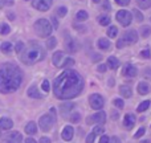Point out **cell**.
I'll return each mask as SVG.
<instances>
[{"instance_id":"obj_1","label":"cell","mask_w":151,"mask_h":143,"mask_svg":"<svg viewBox=\"0 0 151 143\" xmlns=\"http://www.w3.org/2000/svg\"><path fill=\"white\" fill-rule=\"evenodd\" d=\"M83 90V78L76 70L66 69L53 82L55 96L60 99H70Z\"/></svg>"},{"instance_id":"obj_2","label":"cell","mask_w":151,"mask_h":143,"mask_svg":"<svg viewBox=\"0 0 151 143\" xmlns=\"http://www.w3.org/2000/svg\"><path fill=\"white\" fill-rule=\"evenodd\" d=\"M23 82V73L16 65L4 64L0 68V93H13Z\"/></svg>"},{"instance_id":"obj_3","label":"cell","mask_w":151,"mask_h":143,"mask_svg":"<svg viewBox=\"0 0 151 143\" xmlns=\"http://www.w3.org/2000/svg\"><path fill=\"white\" fill-rule=\"evenodd\" d=\"M44 57H45V50L40 45H31L29 48L24 49L20 56L21 61L25 65H33V64L41 61Z\"/></svg>"},{"instance_id":"obj_4","label":"cell","mask_w":151,"mask_h":143,"mask_svg":"<svg viewBox=\"0 0 151 143\" xmlns=\"http://www.w3.org/2000/svg\"><path fill=\"white\" fill-rule=\"evenodd\" d=\"M35 31H36V33L40 37H48V36H50L53 29H52L49 20H47V19H39L35 23Z\"/></svg>"},{"instance_id":"obj_5","label":"cell","mask_w":151,"mask_h":143,"mask_svg":"<svg viewBox=\"0 0 151 143\" xmlns=\"http://www.w3.org/2000/svg\"><path fill=\"white\" fill-rule=\"evenodd\" d=\"M56 122V110L55 109H50V114H45L40 118L39 121V125H40V129L42 131H49L52 129V126L55 125Z\"/></svg>"},{"instance_id":"obj_6","label":"cell","mask_w":151,"mask_h":143,"mask_svg":"<svg viewBox=\"0 0 151 143\" xmlns=\"http://www.w3.org/2000/svg\"><path fill=\"white\" fill-rule=\"evenodd\" d=\"M137 41H138V33H137V31L131 29V31L125 32V34L121 37V40H118L117 48L121 49V48L126 47V45H129V44H135Z\"/></svg>"},{"instance_id":"obj_7","label":"cell","mask_w":151,"mask_h":143,"mask_svg":"<svg viewBox=\"0 0 151 143\" xmlns=\"http://www.w3.org/2000/svg\"><path fill=\"white\" fill-rule=\"evenodd\" d=\"M74 64V60L73 58H69V57H65L64 52L58 50L53 55V65L55 66H58V68H66V66H72Z\"/></svg>"},{"instance_id":"obj_8","label":"cell","mask_w":151,"mask_h":143,"mask_svg":"<svg viewBox=\"0 0 151 143\" xmlns=\"http://www.w3.org/2000/svg\"><path fill=\"white\" fill-rule=\"evenodd\" d=\"M117 20L119 21V24H122V27H127L131 24L133 16H131V13L127 12V11L121 9L117 12Z\"/></svg>"},{"instance_id":"obj_9","label":"cell","mask_w":151,"mask_h":143,"mask_svg":"<svg viewBox=\"0 0 151 143\" xmlns=\"http://www.w3.org/2000/svg\"><path fill=\"white\" fill-rule=\"evenodd\" d=\"M106 121V114L104 111H98L96 114H93L91 117L86 118V123L88 125H93V123H98V125H104Z\"/></svg>"},{"instance_id":"obj_10","label":"cell","mask_w":151,"mask_h":143,"mask_svg":"<svg viewBox=\"0 0 151 143\" xmlns=\"http://www.w3.org/2000/svg\"><path fill=\"white\" fill-rule=\"evenodd\" d=\"M89 102H90L91 109H94V110L102 109V107H104V105H105L104 98H102L99 94H91L90 98H89Z\"/></svg>"},{"instance_id":"obj_11","label":"cell","mask_w":151,"mask_h":143,"mask_svg":"<svg viewBox=\"0 0 151 143\" xmlns=\"http://www.w3.org/2000/svg\"><path fill=\"white\" fill-rule=\"evenodd\" d=\"M52 4H53V0H33V1H32L33 8L41 11V12L48 11L50 7H52Z\"/></svg>"},{"instance_id":"obj_12","label":"cell","mask_w":151,"mask_h":143,"mask_svg":"<svg viewBox=\"0 0 151 143\" xmlns=\"http://www.w3.org/2000/svg\"><path fill=\"white\" fill-rule=\"evenodd\" d=\"M135 115L131 114V113H129V114L125 115V119H123V126H125V129H127V130H130V129L134 127V125H135Z\"/></svg>"},{"instance_id":"obj_13","label":"cell","mask_w":151,"mask_h":143,"mask_svg":"<svg viewBox=\"0 0 151 143\" xmlns=\"http://www.w3.org/2000/svg\"><path fill=\"white\" fill-rule=\"evenodd\" d=\"M138 74V70H137L135 66L130 65V64H127V65L125 66V68L122 69V75H125V77H135V75Z\"/></svg>"},{"instance_id":"obj_14","label":"cell","mask_w":151,"mask_h":143,"mask_svg":"<svg viewBox=\"0 0 151 143\" xmlns=\"http://www.w3.org/2000/svg\"><path fill=\"white\" fill-rule=\"evenodd\" d=\"M73 135H74V130L72 126H65L61 133V137H63L64 141H72L73 139Z\"/></svg>"},{"instance_id":"obj_15","label":"cell","mask_w":151,"mask_h":143,"mask_svg":"<svg viewBox=\"0 0 151 143\" xmlns=\"http://www.w3.org/2000/svg\"><path fill=\"white\" fill-rule=\"evenodd\" d=\"M64 45H65L66 52H70V53L77 52V45H76L74 40L72 39V37H66V39H65V42H64Z\"/></svg>"},{"instance_id":"obj_16","label":"cell","mask_w":151,"mask_h":143,"mask_svg":"<svg viewBox=\"0 0 151 143\" xmlns=\"http://www.w3.org/2000/svg\"><path fill=\"white\" fill-rule=\"evenodd\" d=\"M23 141V138H21V134L17 133V131H15V133H11L9 135H8L7 141L5 143H21Z\"/></svg>"},{"instance_id":"obj_17","label":"cell","mask_w":151,"mask_h":143,"mask_svg":"<svg viewBox=\"0 0 151 143\" xmlns=\"http://www.w3.org/2000/svg\"><path fill=\"white\" fill-rule=\"evenodd\" d=\"M12 126L13 122L9 118H1L0 119V130H9V129H12Z\"/></svg>"},{"instance_id":"obj_18","label":"cell","mask_w":151,"mask_h":143,"mask_svg":"<svg viewBox=\"0 0 151 143\" xmlns=\"http://www.w3.org/2000/svg\"><path fill=\"white\" fill-rule=\"evenodd\" d=\"M27 93H28V96L31 97V98H42V94L40 93L39 89H37L36 86H31Z\"/></svg>"},{"instance_id":"obj_19","label":"cell","mask_w":151,"mask_h":143,"mask_svg":"<svg viewBox=\"0 0 151 143\" xmlns=\"http://www.w3.org/2000/svg\"><path fill=\"white\" fill-rule=\"evenodd\" d=\"M107 66H109L111 70H115V69H118V66H119V61H118V58L114 57V56L109 57V58H107Z\"/></svg>"},{"instance_id":"obj_20","label":"cell","mask_w":151,"mask_h":143,"mask_svg":"<svg viewBox=\"0 0 151 143\" xmlns=\"http://www.w3.org/2000/svg\"><path fill=\"white\" fill-rule=\"evenodd\" d=\"M119 93L122 94V97H125V98H130L131 96H133V91H131L130 86L127 85H122L119 88Z\"/></svg>"},{"instance_id":"obj_21","label":"cell","mask_w":151,"mask_h":143,"mask_svg":"<svg viewBox=\"0 0 151 143\" xmlns=\"http://www.w3.org/2000/svg\"><path fill=\"white\" fill-rule=\"evenodd\" d=\"M149 91H150V88H149V85H147V82H139L138 83V93L139 94H142V96H146V94H149Z\"/></svg>"},{"instance_id":"obj_22","label":"cell","mask_w":151,"mask_h":143,"mask_svg":"<svg viewBox=\"0 0 151 143\" xmlns=\"http://www.w3.org/2000/svg\"><path fill=\"white\" fill-rule=\"evenodd\" d=\"M25 133L29 134V135H33V134L37 133V125L35 122H28L25 126Z\"/></svg>"},{"instance_id":"obj_23","label":"cell","mask_w":151,"mask_h":143,"mask_svg":"<svg viewBox=\"0 0 151 143\" xmlns=\"http://www.w3.org/2000/svg\"><path fill=\"white\" fill-rule=\"evenodd\" d=\"M73 107H74V103H63V105L60 106V110H61V113H63L64 117H66L68 111H70Z\"/></svg>"},{"instance_id":"obj_24","label":"cell","mask_w":151,"mask_h":143,"mask_svg":"<svg viewBox=\"0 0 151 143\" xmlns=\"http://www.w3.org/2000/svg\"><path fill=\"white\" fill-rule=\"evenodd\" d=\"M1 50L4 55H9V53L12 52V44H11L9 41H4L1 44Z\"/></svg>"},{"instance_id":"obj_25","label":"cell","mask_w":151,"mask_h":143,"mask_svg":"<svg viewBox=\"0 0 151 143\" xmlns=\"http://www.w3.org/2000/svg\"><path fill=\"white\" fill-rule=\"evenodd\" d=\"M98 48L99 49H109L110 48V41L106 39H99L98 40Z\"/></svg>"},{"instance_id":"obj_26","label":"cell","mask_w":151,"mask_h":143,"mask_svg":"<svg viewBox=\"0 0 151 143\" xmlns=\"http://www.w3.org/2000/svg\"><path fill=\"white\" fill-rule=\"evenodd\" d=\"M135 1H137V4L141 8H143V9H147V8L151 7V0H135Z\"/></svg>"},{"instance_id":"obj_27","label":"cell","mask_w":151,"mask_h":143,"mask_svg":"<svg viewBox=\"0 0 151 143\" xmlns=\"http://www.w3.org/2000/svg\"><path fill=\"white\" fill-rule=\"evenodd\" d=\"M98 23L101 24V25H109L110 24V17L106 15H101L98 16Z\"/></svg>"},{"instance_id":"obj_28","label":"cell","mask_w":151,"mask_h":143,"mask_svg":"<svg viewBox=\"0 0 151 143\" xmlns=\"http://www.w3.org/2000/svg\"><path fill=\"white\" fill-rule=\"evenodd\" d=\"M151 34V27L149 25H143L141 28V36L142 37H149Z\"/></svg>"},{"instance_id":"obj_29","label":"cell","mask_w":151,"mask_h":143,"mask_svg":"<svg viewBox=\"0 0 151 143\" xmlns=\"http://www.w3.org/2000/svg\"><path fill=\"white\" fill-rule=\"evenodd\" d=\"M88 17H89L88 12H85V11H78L77 15H76V19H77L78 21H85Z\"/></svg>"},{"instance_id":"obj_30","label":"cell","mask_w":151,"mask_h":143,"mask_svg":"<svg viewBox=\"0 0 151 143\" xmlns=\"http://www.w3.org/2000/svg\"><path fill=\"white\" fill-rule=\"evenodd\" d=\"M56 44H57V39H56V37H49L47 41V48L50 50L56 47Z\"/></svg>"},{"instance_id":"obj_31","label":"cell","mask_w":151,"mask_h":143,"mask_svg":"<svg viewBox=\"0 0 151 143\" xmlns=\"http://www.w3.org/2000/svg\"><path fill=\"white\" fill-rule=\"evenodd\" d=\"M9 32H11V27L8 24L5 23L0 24V34H8Z\"/></svg>"},{"instance_id":"obj_32","label":"cell","mask_w":151,"mask_h":143,"mask_svg":"<svg viewBox=\"0 0 151 143\" xmlns=\"http://www.w3.org/2000/svg\"><path fill=\"white\" fill-rule=\"evenodd\" d=\"M150 107V101H143V102H141V105L138 106V111L139 113H142V111H145V110H147Z\"/></svg>"},{"instance_id":"obj_33","label":"cell","mask_w":151,"mask_h":143,"mask_svg":"<svg viewBox=\"0 0 151 143\" xmlns=\"http://www.w3.org/2000/svg\"><path fill=\"white\" fill-rule=\"evenodd\" d=\"M117 33H118V28L117 27H114V25L110 27V28L107 29V36L109 37H115L117 36Z\"/></svg>"},{"instance_id":"obj_34","label":"cell","mask_w":151,"mask_h":143,"mask_svg":"<svg viewBox=\"0 0 151 143\" xmlns=\"http://www.w3.org/2000/svg\"><path fill=\"white\" fill-rule=\"evenodd\" d=\"M80 119H81V114H80V113H73V114L70 115V122L77 123V122H80Z\"/></svg>"},{"instance_id":"obj_35","label":"cell","mask_w":151,"mask_h":143,"mask_svg":"<svg viewBox=\"0 0 151 143\" xmlns=\"http://www.w3.org/2000/svg\"><path fill=\"white\" fill-rule=\"evenodd\" d=\"M66 12H68V9H66V7H64V5L57 8V15L61 16V17H64V16L66 15Z\"/></svg>"},{"instance_id":"obj_36","label":"cell","mask_w":151,"mask_h":143,"mask_svg":"<svg viewBox=\"0 0 151 143\" xmlns=\"http://www.w3.org/2000/svg\"><path fill=\"white\" fill-rule=\"evenodd\" d=\"M11 5H13V0H0V8L11 7Z\"/></svg>"},{"instance_id":"obj_37","label":"cell","mask_w":151,"mask_h":143,"mask_svg":"<svg viewBox=\"0 0 151 143\" xmlns=\"http://www.w3.org/2000/svg\"><path fill=\"white\" fill-rule=\"evenodd\" d=\"M113 103H114V106H117L118 109H122L123 106H125V102L122 101V99L121 98H117V99H114V101H113Z\"/></svg>"},{"instance_id":"obj_38","label":"cell","mask_w":151,"mask_h":143,"mask_svg":"<svg viewBox=\"0 0 151 143\" xmlns=\"http://www.w3.org/2000/svg\"><path fill=\"white\" fill-rule=\"evenodd\" d=\"M24 47H25V45H24V42H21V41H19L17 44H16V47H15V50L17 53H21L24 50Z\"/></svg>"},{"instance_id":"obj_39","label":"cell","mask_w":151,"mask_h":143,"mask_svg":"<svg viewBox=\"0 0 151 143\" xmlns=\"http://www.w3.org/2000/svg\"><path fill=\"white\" fill-rule=\"evenodd\" d=\"M133 13H134V15H135V19H137V21H139V23H141V21L143 20V15H142V13L139 12L138 9H134V11H133Z\"/></svg>"},{"instance_id":"obj_40","label":"cell","mask_w":151,"mask_h":143,"mask_svg":"<svg viewBox=\"0 0 151 143\" xmlns=\"http://www.w3.org/2000/svg\"><path fill=\"white\" fill-rule=\"evenodd\" d=\"M41 88H42V90H44V91H49V89H50L49 81H48V80H44V81H42V83H41Z\"/></svg>"},{"instance_id":"obj_41","label":"cell","mask_w":151,"mask_h":143,"mask_svg":"<svg viewBox=\"0 0 151 143\" xmlns=\"http://www.w3.org/2000/svg\"><path fill=\"white\" fill-rule=\"evenodd\" d=\"M93 134H98V135H101V134H104V127L102 126H96L94 127V130H93Z\"/></svg>"},{"instance_id":"obj_42","label":"cell","mask_w":151,"mask_h":143,"mask_svg":"<svg viewBox=\"0 0 151 143\" xmlns=\"http://www.w3.org/2000/svg\"><path fill=\"white\" fill-rule=\"evenodd\" d=\"M115 3H117L118 5H121V7H126V5L130 3V0H115Z\"/></svg>"},{"instance_id":"obj_43","label":"cell","mask_w":151,"mask_h":143,"mask_svg":"<svg viewBox=\"0 0 151 143\" xmlns=\"http://www.w3.org/2000/svg\"><path fill=\"white\" fill-rule=\"evenodd\" d=\"M145 131H146V130H145V127H141V129H139V130L135 133V135H134V137H135L137 139H138V138H141V137L145 134Z\"/></svg>"},{"instance_id":"obj_44","label":"cell","mask_w":151,"mask_h":143,"mask_svg":"<svg viewBox=\"0 0 151 143\" xmlns=\"http://www.w3.org/2000/svg\"><path fill=\"white\" fill-rule=\"evenodd\" d=\"M94 138H96V134L90 133L88 137H86V143H93L94 142Z\"/></svg>"},{"instance_id":"obj_45","label":"cell","mask_w":151,"mask_h":143,"mask_svg":"<svg viewBox=\"0 0 151 143\" xmlns=\"http://www.w3.org/2000/svg\"><path fill=\"white\" fill-rule=\"evenodd\" d=\"M141 56H142V57H145V58H150L151 57V53H150L149 49H145V50H142V52H141Z\"/></svg>"},{"instance_id":"obj_46","label":"cell","mask_w":151,"mask_h":143,"mask_svg":"<svg viewBox=\"0 0 151 143\" xmlns=\"http://www.w3.org/2000/svg\"><path fill=\"white\" fill-rule=\"evenodd\" d=\"M102 9H105V11L111 9V7H110V4H109V1H107V0H105V1H104V4H102Z\"/></svg>"},{"instance_id":"obj_47","label":"cell","mask_w":151,"mask_h":143,"mask_svg":"<svg viewBox=\"0 0 151 143\" xmlns=\"http://www.w3.org/2000/svg\"><path fill=\"white\" fill-rule=\"evenodd\" d=\"M143 75L146 78H151V68H146L143 72Z\"/></svg>"},{"instance_id":"obj_48","label":"cell","mask_w":151,"mask_h":143,"mask_svg":"<svg viewBox=\"0 0 151 143\" xmlns=\"http://www.w3.org/2000/svg\"><path fill=\"white\" fill-rule=\"evenodd\" d=\"M109 139H110L109 137H106V135H102L98 143H109Z\"/></svg>"},{"instance_id":"obj_49","label":"cell","mask_w":151,"mask_h":143,"mask_svg":"<svg viewBox=\"0 0 151 143\" xmlns=\"http://www.w3.org/2000/svg\"><path fill=\"white\" fill-rule=\"evenodd\" d=\"M74 28L77 29L78 32H82V33H83V32H86V28L83 25H74Z\"/></svg>"},{"instance_id":"obj_50","label":"cell","mask_w":151,"mask_h":143,"mask_svg":"<svg viewBox=\"0 0 151 143\" xmlns=\"http://www.w3.org/2000/svg\"><path fill=\"white\" fill-rule=\"evenodd\" d=\"M106 69H107V66H106V65H104V64H101V65H98V72L105 73V72H106Z\"/></svg>"},{"instance_id":"obj_51","label":"cell","mask_w":151,"mask_h":143,"mask_svg":"<svg viewBox=\"0 0 151 143\" xmlns=\"http://www.w3.org/2000/svg\"><path fill=\"white\" fill-rule=\"evenodd\" d=\"M111 118L114 121H117L118 118H119V115H118V111H111Z\"/></svg>"},{"instance_id":"obj_52","label":"cell","mask_w":151,"mask_h":143,"mask_svg":"<svg viewBox=\"0 0 151 143\" xmlns=\"http://www.w3.org/2000/svg\"><path fill=\"white\" fill-rule=\"evenodd\" d=\"M52 21H53V25H55V28H58V21H57V19L55 17V16H52Z\"/></svg>"},{"instance_id":"obj_53","label":"cell","mask_w":151,"mask_h":143,"mask_svg":"<svg viewBox=\"0 0 151 143\" xmlns=\"http://www.w3.org/2000/svg\"><path fill=\"white\" fill-rule=\"evenodd\" d=\"M40 143H50V139L47 138V137H42V138L40 139Z\"/></svg>"},{"instance_id":"obj_54","label":"cell","mask_w":151,"mask_h":143,"mask_svg":"<svg viewBox=\"0 0 151 143\" xmlns=\"http://www.w3.org/2000/svg\"><path fill=\"white\" fill-rule=\"evenodd\" d=\"M109 143H121V142H119V139H118L117 137H113L111 139H109Z\"/></svg>"},{"instance_id":"obj_55","label":"cell","mask_w":151,"mask_h":143,"mask_svg":"<svg viewBox=\"0 0 151 143\" xmlns=\"http://www.w3.org/2000/svg\"><path fill=\"white\" fill-rule=\"evenodd\" d=\"M107 85H109V86H111V88H113V86L115 85L114 80H113V78H109V82H107Z\"/></svg>"},{"instance_id":"obj_56","label":"cell","mask_w":151,"mask_h":143,"mask_svg":"<svg viewBox=\"0 0 151 143\" xmlns=\"http://www.w3.org/2000/svg\"><path fill=\"white\" fill-rule=\"evenodd\" d=\"M25 143H37V142L35 141V139H32V138H28V139L25 141Z\"/></svg>"},{"instance_id":"obj_57","label":"cell","mask_w":151,"mask_h":143,"mask_svg":"<svg viewBox=\"0 0 151 143\" xmlns=\"http://www.w3.org/2000/svg\"><path fill=\"white\" fill-rule=\"evenodd\" d=\"M8 17H9V20H15V15L13 13H8Z\"/></svg>"},{"instance_id":"obj_58","label":"cell","mask_w":151,"mask_h":143,"mask_svg":"<svg viewBox=\"0 0 151 143\" xmlns=\"http://www.w3.org/2000/svg\"><path fill=\"white\" fill-rule=\"evenodd\" d=\"M93 1H94V3H99V1H101V0H93Z\"/></svg>"},{"instance_id":"obj_59","label":"cell","mask_w":151,"mask_h":143,"mask_svg":"<svg viewBox=\"0 0 151 143\" xmlns=\"http://www.w3.org/2000/svg\"><path fill=\"white\" fill-rule=\"evenodd\" d=\"M150 20H151V19H150Z\"/></svg>"}]
</instances>
